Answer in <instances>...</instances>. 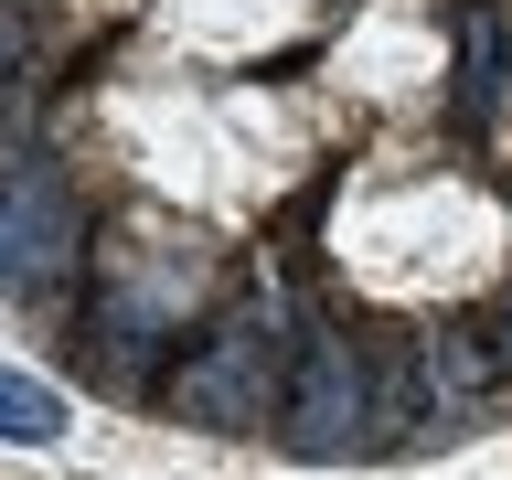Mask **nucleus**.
<instances>
[{"instance_id": "nucleus-1", "label": "nucleus", "mask_w": 512, "mask_h": 480, "mask_svg": "<svg viewBox=\"0 0 512 480\" xmlns=\"http://www.w3.org/2000/svg\"><path fill=\"white\" fill-rule=\"evenodd\" d=\"M288 331H278V299H256V310H235L203 352H182V374H171V406L192 416V427H267V416L288 406Z\"/></svg>"}, {"instance_id": "nucleus-2", "label": "nucleus", "mask_w": 512, "mask_h": 480, "mask_svg": "<svg viewBox=\"0 0 512 480\" xmlns=\"http://www.w3.org/2000/svg\"><path fill=\"white\" fill-rule=\"evenodd\" d=\"M288 448L299 459H352V448H374V363L352 331H320L299 352V384H288Z\"/></svg>"}, {"instance_id": "nucleus-3", "label": "nucleus", "mask_w": 512, "mask_h": 480, "mask_svg": "<svg viewBox=\"0 0 512 480\" xmlns=\"http://www.w3.org/2000/svg\"><path fill=\"white\" fill-rule=\"evenodd\" d=\"M75 246H86V214H75V192H64L43 160L0 171V288H11V299L54 288L64 267H75Z\"/></svg>"}, {"instance_id": "nucleus-4", "label": "nucleus", "mask_w": 512, "mask_h": 480, "mask_svg": "<svg viewBox=\"0 0 512 480\" xmlns=\"http://www.w3.org/2000/svg\"><path fill=\"white\" fill-rule=\"evenodd\" d=\"M0 438L54 448V438H64V395H54L43 374H11V363H0Z\"/></svg>"}, {"instance_id": "nucleus-5", "label": "nucleus", "mask_w": 512, "mask_h": 480, "mask_svg": "<svg viewBox=\"0 0 512 480\" xmlns=\"http://www.w3.org/2000/svg\"><path fill=\"white\" fill-rule=\"evenodd\" d=\"M459 64H470V75H459V107L480 118V107H491V75H502V32L470 22V32H459Z\"/></svg>"}, {"instance_id": "nucleus-6", "label": "nucleus", "mask_w": 512, "mask_h": 480, "mask_svg": "<svg viewBox=\"0 0 512 480\" xmlns=\"http://www.w3.org/2000/svg\"><path fill=\"white\" fill-rule=\"evenodd\" d=\"M22 54V11H11V0H0V64Z\"/></svg>"}, {"instance_id": "nucleus-7", "label": "nucleus", "mask_w": 512, "mask_h": 480, "mask_svg": "<svg viewBox=\"0 0 512 480\" xmlns=\"http://www.w3.org/2000/svg\"><path fill=\"white\" fill-rule=\"evenodd\" d=\"M0 171H11V128H0Z\"/></svg>"}, {"instance_id": "nucleus-8", "label": "nucleus", "mask_w": 512, "mask_h": 480, "mask_svg": "<svg viewBox=\"0 0 512 480\" xmlns=\"http://www.w3.org/2000/svg\"><path fill=\"white\" fill-rule=\"evenodd\" d=\"M502 352H512V331H502Z\"/></svg>"}]
</instances>
